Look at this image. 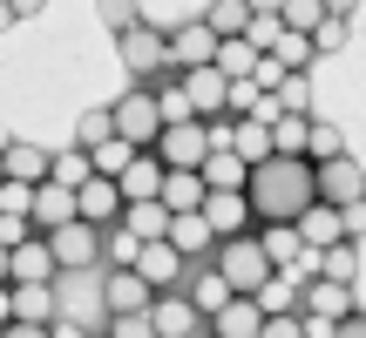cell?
Here are the masks:
<instances>
[{
  "mask_svg": "<svg viewBox=\"0 0 366 338\" xmlns=\"http://www.w3.org/2000/svg\"><path fill=\"white\" fill-rule=\"evenodd\" d=\"M244 203H251V223H292L312 203V163L305 156H258L244 176Z\"/></svg>",
  "mask_w": 366,
  "mask_h": 338,
  "instance_id": "obj_1",
  "label": "cell"
},
{
  "mask_svg": "<svg viewBox=\"0 0 366 338\" xmlns=\"http://www.w3.org/2000/svg\"><path fill=\"white\" fill-rule=\"evenodd\" d=\"M210 271L224 277V285H231V298H251V291L264 285V277H272V264H264V250H258V237H217V244H210Z\"/></svg>",
  "mask_w": 366,
  "mask_h": 338,
  "instance_id": "obj_2",
  "label": "cell"
},
{
  "mask_svg": "<svg viewBox=\"0 0 366 338\" xmlns=\"http://www.w3.org/2000/svg\"><path fill=\"white\" fill-rule=\"evenodd\" d=\"M48 257H54V271H95V264H102V230L81 223V217L54 223L48 230Z\"/></svg>",
  "mask_w": 366,
  "mask_h": 338,
  "instance_id": "obj_3",
  "label": "cell"
},
{
  "mask_svg": "<svg viewBox=\"0 0 366 338\" xmlns=\"http://www.w3.org/2000/svg\"><path fill=\"white\" fill-rule=\"evenodd\" d=\"M149 156H157L163 169H197V163L210 156L204 122H163V129H157V143H149Z\"/></svg>",
  "mask_w": 366,
  "mask_h": 338,
  "instance_id": "obj_4",
  "label": "cell"
},
{
  "mask_svg": "<svg viewBox=\"0 0 366 338\" xmlns=\"http://www.w3.org/2000/svg\"><path fill=\"white\" fill-rule=\"evenodd\" d=\"M360 190H366V176H360V163L346 156H326V163H312V203H332V210H346V203H360Z\"/></svg>",
  "mask_w": 366,
  "mask_h": 338,
  "instance_id": "obj_5",
  "label": "cell"
},
{
  "mask_svg": "<svg viewBox=\"0 0 366 338\" xmlns=\"http://www.w3.org/2000/svg\"><path fill=\"white\" fill-rule=\"evenodd\" d=\"M109 122H116V135L129 149H149L157 143V129H163V116H157V102H149V88H129L116 108H109Z\"/></svg>",
  "mask_w": 366,
  "mask_h": 338,
  "instance_id": "obj_6",
  "label": "cell"
},
{
  "mask_svg": "<svg viewBox=\"0 0 366 338\" xmlns=\"http://www.w3.org/2000/svg\"><path fill=\"white\" fill-rule=\"evenodd\" d=\"M116 48H122V68H129V75H163V68H170V48H163V27H149V21H136L129 34H116Z\"/></svg>",
  "mask_w": 366,
  "mask_h": 338,
  "instance_id": "obj_7",
  "label": "cell"
},
{
  "mask_svg": "<svg viewBox=\"0 0 366 338\" xmlns=\"http://www.w3.org/2000/svg\"><path fill=\"white\" fill-rule=\"evenodd\" d=\"M129 271L143 277L149 291H177V285H183V271H190V257H177V250H170V244H163V237H157V244H136Z\"/></svg>",
  "mask_w": 366,
  "mask_h": 338,
  "instance_id": "obj_8",
  "label": "cell"
},
{
  "mask_svg": "<svg viewBox=\"0 0 366 338\" xmlns=\"http://www.w3.org/2000/svg\"><path fill=\"white\" fill-rule=\"evenodd\" d=\"M197 217L210 223V237H244V230H251V203H244V190H204Z\"/></svg>",
  "mask_w": 366,
  "mask_h": 338,
  "instance_id": "obj_9",
  "label": "cell"
},
{
  "mask_svg": "<svg viewBox=\"0 0 366 338\" xmlns=\"http://www.w3.org/2000/svg\"><path fill=\"white\" fill-rule=\"evenodd\" d=\"M149 332L157 338H204V318L190 312L183 291H157V298H149Z\"/></svg>",
  "mask_w": 366,
  "mask_h": 338,
  "instance_id": "obj_10",
  "label": "cell"
},
{
  "mask_svg": "<svg viewBox=\"0 0 366 338\" xmlns=\"http://www.w3.org/2000/svg\"><path fill=\"white\" fill-rule=\"evenodd\" d=\"M75 217H81V223H95V230H109V223L122 217V190H116L109 176L75 183Z\"/></svg>",
  "mask_w": 366,
  "mask_h": 338,
  "instance_id": "obj_11",
  "label": "cell"
},
{
  "mask_svg": "<svg viewBox=\"0 0 366 338\" xmlns=\"http://www.w3.org/2000/svg\"><path fill=\"white\" fill-rule=\"evenodd\" d=\"M54 257H48V237H27V244L7 250V285H54Z\"/></svg>",
  "mask_w": 366,
  "mask_h": 338,
  "instance_id": "obj_12",
  "label": "cell"
},
{
  "mask_svg": "<svg viewBox=\"0 0 366 338\" xmlns=\"http://www.w3.org/2000/svg\"><path fill=\"white\" fill-rule=\"evenodd\" d=\"M163 48H170V68H204L210 54H217V34H210L204 21H183L163 34Z\"/></svg>",
  "mask_w": 366,
  "mask_h": 338,
  "instance_id": "obj_13",
  "label": "cell"
},
{
  "mask_svg": "<svg viewBox=\"0 0 366 338\" xmlns=\"http://www.w3.org/2000/svg\"><path fill=\"white\" fill-rule=\"evenodd\" d=\"M292 230H299L305 250H326V244H340V237H346V217L332 203H305L299 217H292Z\"/></svg>",
  "mask_w": 366,
  "mask_h": 338,
  "instance_id": "obj_14",
  "label": "cell"
},
{
  "mask_svg": "<svg viewBox=\"0 0 366 338\" xmlns=\"http://www.w3.org/2000/svg\"><path fill=\"white\" fill-rule=\"evenodd\" d=\"M183 95H190V116L197 122H210V116H224V75L217 68H183Z\"/></svg>",
  "mask_w": 366,
  "mask_h": 338,
  "instance_id": "obj_15",
  "label": "cell"
},
{
  "mask_svg": "<svg viewBox=\"0 0 366 338\" xmlns=\"http://www.w3.org/2000/svg\"><path fill=\"white\" fill-rule=\"evenodd\" d=\"M149 298H157V291H149L129 264H116V271L102 277V304H109V312H149Z\"/></svg>",
  "mask_w": 366,
  "mask_h": 338,
  "instance_id": "obj_16",
  "label": "cell"
},
{
  "mask_svg": "<svg viewBox=\"0 0 366 338\" xmlns=\"http://www.w3.org/2000/svg\"><path fill=\"white\" fill-rule=\"evenodd\" d=\"M75 217V190H61V183H34V203H27V223H34L41 237L54 230V223Z\"/></svg>",
  "mask_w": 366,
  "mask_h": 338,
  "instance_id": "obj_17",
  "label": "cell"
},
{
  "mask_svg": "<svg viewBox=\"0 0 366 338\" xmlns=\"http://www.w3.org/2000/svg\"><path fill=\"white\" fill-rule=\"evenodd\" d=\"M258 325H264V312L251 298H224L210 312V338H258Z\"/></svg>",
  "mask_w": 366,
  "mask_h": 338,
  "instance_id": "obj_18",
  "label": "cell"
},
{
  "mask_svg": "<svg viewBox=\"0 0 366 338\" xmlns=\"http://www.w3.org/2000/svg\"><path fill=\"white\" fill-rule=\"evenodd\" d=\"M157 183H163V163L149 156V149H136L129 169L116 176V190H122V203H149V196H157Z\"/></svg>",
  "mask_w": 366,
  "mask_h": 338,
  "instance_id": "obj_19",
  "label": "cell"
},
{
  "mask_svg": "<svg viewBox=\"0 0 366 338\" xmlns=\"http://www.w3.org/2000/svg\"><path fill=\"white\" fill-rule=\"evenodd\" d=\"M157 203L170 210V217L197 210V203H204V176H197V169H163V183H157Z\"/></svg>",
  "mask_w": 366,
  "mask_h": 338,
  "instance_id": "obj_20",
  "label": "cell"
},
{
  "mask_svg": "<svg viewBox=\"0 0 366 338\" xmlns=\"http://www.w3.org/2000/svg\"><path fill=\"white\" fill-rule=\"evenodd\" d=\"M116 230H129L136 244H157L163 230H170V210L149 196V203H122V217H116Z\"/></svg>",
  "mask_w": 366,
  "mask_h": 338,
  "instance_id": "obj_21",
  "label": "cell"
},
{
  "mask_svg": "<svg viewBox=\"0 0 366 338\" xmlns=\"http://www.w3.org/2000/svg\"><path fill=\"white\" fill-rule=\"evenodd\" d=\"M197 176H204V190H244L251 163L237 156V149H210V156L197 163Z\"/></svg>",
  "mask_w": 366,
  "mask_h": 338,
  "instance_id": "obj_22",
  "label": "cell"
},
{
  "mask_svg": "<svg viewBox=\"0 0 366 338\" xmlns=\"http://www.w3.org/2000/svg\"><path fill=\"white\" fill-rule=\"evenodd\" d=\"M163 244L177 250V257H204L217 237H210V223L197 217V210H183V217H170V230H163Z\"/></svg>",
  "mask_w": 366,
  "mask_h": 338,
  "instance_id": "obj_23",
  "label": "cell"
},
{
  "mask_svg": "<svg viewBox=\"0 0 366 338\" xmlns=\"http://www.w3.org/2000/svg\"><path fill=\"white\" fill-rule=\"evenodd\" d=\"M319 277H332V285L353 291V285H360V237H340V244L319 250Z\"/></svg>",
  "mask_w": 366,
  "mask_h": 338,
  "instance_id": "obj_24",
  "label": "cell"
},
{
  "mask_svg": "<svg viewBox=\"0 0 366 338\" xmlns=\"http://www.w3.org/2000/svg\"><path fill=\"white\" fill-rule=\"evenodd\" d=\"M177 291L190 298V312H197V318H210L224 298H231V285H224L217 271H183V285H177Z\"/></svg>",
  "mask_w": 366,
  "mask_h": 338,
  "instance_id": "obj_25",
  "label": "cell"
},
{
  "mask_svg": "<svg viewBox=\"0 0 366 338\" xmlns=\"http://www.w3.org/2000/svg\"><path fill=\"white\" fill-rule=\"evenodd\" d=\"M210 68H217L224 81H251V68H258V48H251L244 34H231V41H217V54H210Z\"/></svg>",
  "mask_w": 366,
  "mask_h": 338,
  "instance_id": "obj_26",
  "label": "cell"
},
{
  "mask_svg": "<svg viewBox=\"0 0 366 338\" xmlns=\"http://www.w3.org/2000/svg\"><path fill=\"white\" fill-rule=\"evenodd\" d=\"M0 163H7V176L27 183V190L48 183V149H34V143H7V149H0Z\"/></svg>",
  "mask_w": 366,
  "mask_h": 338,
  "instance_id": "obj_27",
  "label": "cell"
},
{
  "mask_svg": "<svg viewBox=\"0 0 366 338\" xmlns=\"http://www.w3.org/2000/svg\"><path fill=\"white\" fill-rule=\"evenodd\" d=\"M305 312H319V318H353V291L332 285V277H312V285H305Z\"/></svg>",
  "mask_w": 366,
  "mask_h": 338,
  "instance_id": "obj_28",
  "label": "cell"
},
{
  "mask_svg": "<svg viewBox=\"0 0 366 338\" xmlns=\"http://www.w3.org/2000/svg\"><path fill=\"white\" fill-rule=\"evenodd\" d=\"M258 250H264V264H272V271H285L292 257H305V244H299V230H292V223H264V230H258Z\"/></svg>",
  "mask_w": 366,
  "mask_h": 338,
  "instance_id": "obj_29",
  "label": "cell"
},
{
  "mask_svg": "<svg viewBox=\"0 0 366 338\" xmlns=\"http://www.w3.org/2000/svg\"><path fill=\"white\" fill-rule=\"evenodd\" d=\"M81 156H89V176H109V183H116L122 169H129L136 149L122 143V135H102V143H95V149H81Z\"/></svg>",
  "mask_w": 366,
  "mask_h": 338,
  "instance_id": "obj_30",
  "label": "cell"
},
{
  "mask_svg": "<svg viewBox=\"0 0 366 338\" xmlns=\"http://www.w3.org/2000/svg\"><path fill=\"white\" fill-rule=\"evenodd\" d=\"M197 21H204V27H210V34H217V41H231V34H244L251 7H244V0H210V7L197 14Z\"/></svg>",
  "mask_w": 366,
  "mask_h": 338,
  "instance_id": "obj_31",
  "label": "cell"
},
{
  "mask_svg": "<svg viewBox=\"0 0 366 338\" xmlns=\"http://www.w3.org/2000/svg\"><path fill=\"white\" fill-rule=\"evenodd\" d=\"M272 102L285 108V116H312V75H305V68H292V75H278Z\"/></svg>",
  "mask_w": 366,
  "mask_h": 338,
  "instance_id": "obj_32",
  "label": "cell"
},
{
  "mask_svg": "<svg viewBox=\"0 0 366 338\" xmlns=\"http://www.w3.org/2000/svg\"><path fill=\"white\" fill-rule=\"evenodd\" d=\"M305 122H312V116H272V122H264L272 156H305Z\"/></svg>",
  "mask_w": 366,
  "mask_h": 338,
  "instance_id": "obj_33",
  "label": "cell"
},
{
  "mask_svg": "<svg viewBox=\"0 0 366 338\" xmlns=\"http://www.w3.org/2000/svg\"><path fill=\"white\" fill-rule=\"evenodd\" d=\"M251 304H258L264 318H272V312H292V304H299V285H292L285 271H272V277H264L258 291H251Z\"/></svg>",
  "mask_w": 366,
  "mask_h": 338,
  "instance_id": "obj_34",
  "label": "cell"
},
{
  "mask_svg": "<svg viewBox=\"0 0 366 338\" xmlns=\"http://www.w3.org/2000/svg\"><path fill=\"white\" fill-rule=\"evenodd\" d=\"M231 149L244 163H258V156H272V135H264V122H251V116H237L231 122Z\"/></svg>",
  "mask_w": 366,
  "mask_h": 338,
  "instance_id": "obj_35",
  "label": "cell"
},
{
  "mask_svg": "<svg viewBox=\"0 0 366 338\" xmlns=\"http://www.w3.org/2000/svg\"><path fill=\"white\" fill-rule=\"evenodd\" d=\"M319 21H326V0H285V7H278V27H285V34H312Z\"/></svg>",
  "mask_w": 366,
  "mask_h": 338,
  "instance_id": "obj_36",
  "label": "cell"
},
{
  "mask_svg": "<svg viewBox=\"0 0 366 338\" xmlns=\"http://www.w3.org/2000/svg\"><path fill=\"white\" fill-rule=\"evenodd\" d=\"M149 102H157L163 122H197V116H190V95H183V81H157V88H149Z\"/></svg>",
  "mask_w": 366,
  "mask_h": 338,
  "instance_id": "obj_37",
  "label": "cell"
},
{
  "mask_svg": "<svg viewBox=\"0 0 366 338\" xmlns=\"http://www.w3.org/2000/svg\"><path fill=\"white\" fill-rule=\"evenodd\" d=\"M48 298H54V285H14V318L48 325Z\"/></svg>",
  "mask_w": 366,
  "mask_h": 338,
  "instance_id": "obj_38",
  "label": "cell"
},
{
  "mask_svg": "<svg viewBox=\"0 0 366 338\" xmlns=\"http://www.w3.org/2000/svg\"><path fill=\"white\" fill-rule=\"evenodd\" d=\"M340 129L332 122H305V163H326V156H340Z\"/></svg>",
  "mask_w": 366,
  "mask_h": 338,
  "instance_id": "obj_39",
  "label": "cell"
},
{
  "mask_svg": "<svg viewBox=\"0 0 366 338\" xmlns=\"http://www.w3.org/2000/svg\"><path fill=\"white\" fill-rule=\"evenodd\" d=\"M48 183H61V190L89 183V156H81V149H68V156H48Z\"/></svg>",
  "mask_w": 366,
  "mask_h": 338,
  "instance_id": "obj_40",
  "label": "cell"
},
{
  "mask_svg": "<svg viewBox=\"0 0 366 338\" xmlns=\"http://www.w3.org/2000/svg\"><path fill=\"white\" fill-rule=\"evenodd\" d=\"M264 54H272L278 68H305V61H312V41H305V34H278Z\"/></svg>",
  "mask_w": 366,
  "mask_h": 338,
  "instance_id": "obj_41",
  "label": "cell"
},
{
  "mask_svg": "<svg viewBox=\"0 0 366 338\" xmlns=\"http://www.w3.org/2000/svg\"><path fill=\"white\" fill-rule=\"evenodd\" d=\"M95 14H102L109 34H129V27L143 21V14H136V0H95Z\"/></svg>",
  "mask_w": 366,
  "mask_h": 338,
  "instance_id": "obj_42",
  "label": "cell"
},
{
  "mask_svg": "<svg viewBox=\"0 0 366 338\" xmlns=\"http://www.w3.org/2000/svg\"><path fill=\"white\" fill-rule=\"evenodd\" d=\"M305 41H312V54H340V48H346V21H340V14H326Z\"/></svg>",
  "mask_w": 366,
  "mask_h": 338,
  "instance_id": "obj_43",
  "label": "cell"
},
{
  "mask_svg": "<svg viewBox=\"0 0 366 338\" xmlns=\"http://www.w3.org/2000/svg\"><path fill=\"white\" fill-rule=\"evenodd\" d=\"M102 332L109 338H157V332H149V312H109Z\"/></svg>",
  "mask_w": 366,
  "mask_h": 338,
  "instance_id": "obj_44",
  "label": "cell"
},
{
  "mask_svg": "<svg viewBox=\"0 0 366 338\" xmlns=\"http://www.w3.org/2000/svg\"><path fill=\"white\" fill-rule=\"evenodd\" d=\"M102 135H116V122H109V108H89V116L75 122V143H81V149H95Z\"/></svg>",
  "mask_w": 366,
  "mask_h": 338,
  "instance_id": "obj_45",
  "label": "cell"
},
{
  "mask_svg": "<svg viewBox=\"0 0 366 338\" xmlns=\"http://www.w3.org/2000/svg\"><path fill=\"white\" fill-rule=\"evenodd\" d=\"M27 203H34V190L14 176H0V217H27Z\"/></svg>",
  "mask_w": 366,
  "mask_h": 338,
  "instance_id": "obj_46",
  "label": "cell"
},
{
  "mask_svg": "<svg viewBox=\"0 0 366 338\" xmlns=\"http://www.w3.org/2000/svg\"><path fill=\"white\" fill-rule=\"evenodd\" d=\"M27 237H41L27 217H0V250H14V244H27Z\"/></svg>",
  "mask_w": 366,
  "mask_h": 338,
  "instance_id": "obj_47",
  "label": "cell"
},
{
  "mask_svg": "<svg viewBox=\"0 0 366 338\" xmlns=\"http://www.w3.org/2000/svg\"><path fill=\"white\" fill-rule=\"evenodd\" d=\"M258 338H305V332H299V318H292V312H272L258 325Z\"/></svg>",
  "mask_w": 366,
  "mask_h": 338,
  "instance_id": "obj_48",
  "label": "cell"
},
{
  "mask_svg": "<svg viewBox=\"0 0 366 338\" xmlns=\"http://www.w3.org/2000/svg\"><path fill=\"white\" fill-rule=\"evenodd\" d=\"M0 338H48V325H34V318H7Z\"/></svg>",
  "mask_w": 366,
  "mask_h": 338,
  "instance_id": "obj_49",
  "label": "cell"
},
{
  "mask_svg": "<svg viewBox=\"0 0 366 338\" xmlns=\"http://www.w3.org/2000/svg\"><path fill=\"white\" fill-rule=\"evenodd\" d=\"M89 325H75V318H48V338H81Z\"/></svg>",
  "mask_w": 366,
  "mask_h": 338,
  "instance_id": "obj_50",
  "label": "cell"
},
{
  "mask_svg": "<svg viewBox=\"0 0 366 338\" xmlns=\"http://www.w3.org/2000/svg\"><path fill=\"white\" fill-rule=\"evenodd\" d=\"M41 7H48V0H7V14H14V21H27V14H41Z\"/></svg>",
  "mask_w": 366,
  "mask_h": 338,
  "instance_id": "obj_51",
  "label": "cell"
},
{
  "mask_svg": "<svg viewBox=\"0 0 366 338\" xmlns=\"http://www.w3.org/2000/svg\"><path fill=\"white\" fill-rule=\"evenodd\" d=\"M332 338H366V325H360V318H340V325H332Z\"/></svg>",
  "mask_w": 366,
  "mask_h": 338,
  "instance_id": "obj_52",
  "label": "cell"
},
{
  "mask_svg": "<svg viewBox=\"0 0 366 338\" xmlns=\"http://www.w3.org/2000/svg\"><path fill=\"white\" fill-rule=\"evenodd\" d=\"M14 318V285H0V325Z\"/></svg>",
  "mask_w": 366,
  "mask_h": 338,
  "instance_id": "obj_53",
  "label": "cell"
},
{
  "mask_svg": "<svg viewBox=\"0 0 366 338\" xmlns=\"http://www.w3.org/2000/svg\"><path fill=\"white\" fill-rule=\"evenodd\" d=\"M326 14H340V21H346V14H360V0H326Z\"/></svg>",
  "mask_w": 366,
  "mask_h": 338,
  "instance_id": "obj_54",
  "label": "cell"
},
{
  "mask_svg": "<svg viewBox=\"0 0 366 338\" xmlns=\"http://www.w3.org/2000/svg\"><path fill=\"white\" fill-rule=\"evenodd\" d=\"M244 7H251V14H278L285 0H244Z\"/></svg>",
  "mask_w": 366,
  "mask_h": 338,
  "instance_id": "obj_55",
  "label": "cell"
},
{
  "mask_svg": "<svg viewBox=\"0 0 366 338\" xmlns=\"http://www.w3.org/2000/svg\"><path fill=\"white\" fill-rule=\"evenodd\" d=\"M7 27H14V14H7V0H0V34H7Z\"/></svg>",
  "mask_w": 366,
  "mask_h": 338,
  "instance_id": "obj_56",
  "label": "cell"
},
{
  "mask_svg": "<svg viewBox=\"0 0 366 338\" xmlns=\"http://www.w3.org/2000/svg\"><path fill=\"white\" fill-rule=\"evenodd\" d=\"M0 285H7V250H0Z\"/></svg>",
  "mask_w": 366,
  "mask_h": 338,
  "instance_id": "obj_57",
  "label": "cell"
},
{
  "mask_svg": "<svg viewBox=\"0 0 366 338\" xmlns=\"http://www.w3.org/2000/svg\"><path fill=\"white\" fill-rule=\"evenodd\" d=\"M7 143H14V135H7V122H0V149H7Z\"/></svg>",
  "mask_w": 366,
  "mask_h": 338,
  "instance_id": "obj_58",
  "label": "cell"
},
{
  "mask_svg": "<svg viewBox=\"0 0 366 338\" xmlns=\"http://www.w3.org/2000/svg\"><path fill=\"white\" fill-rule=\"evenodd\" d=\"M81 338H109V332H81Z\"/></svg>",
  "mask_w": 366,
  "mask_h": 338,
  "instance_id": "obj_59",
  "label": "cell"
},
{
  "mask_svg": "<svg viewBox=\"0 0 366 338\" xmlns=\"http://www.w3.org/2000/svg\"><path fill=\"white\" fill-rule=\"evenodd\" d=\"M0 176H7V163H0Z\"/></svg>",
  "mask_w": 366,
  "mask_h": 338,
  "instance_id": "obj_60",
  "label": "cell"
}]
</instances>
